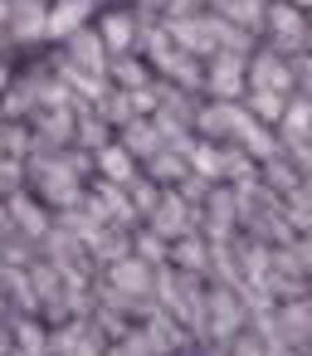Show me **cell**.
I'll list each match as a JSON object with an SVG mask.
<instances>
[{
	"instance_id": "obj_2",
	"label": "cell",
	"mask_w": 312,
	"mask_h": 356,
	"mask_svg": "<svg viewBox=\"0 0 312 356\" xmlns=\"http://www.w3.org/2000/svg\"><path fill=\"white\" fill-rule=\"evenodd\" d=\"M0 83H6V74H0Z\"/></svg>"
},
{
	"instance_id": "obj_3",
	"label": "cell",
	"mask_w": 312,
	"mask_h": 356,
	"mask_svg": "<svg viewBox=\"0 0 312 356\" xmlns=\"http://www.w3.org/2000/svg\"><path fill=\"white\" fill-rule=\"evenodd\" d=\"M302 6H307V0H302Z\"/></svg>"
},
{
	"instance_id": "obj_1",
	"label": "cell",
	"mask_w": 312,
	"mask_h": 356,
	"mask_svg": "<svg viewBox=\"0 0 312 356\" xmlns=\"http://www.w3.org/2000/svg\"><path fill=\"white\" fill-rule=\"evenodd\" d=\"M108 40L113 44H127V20H108Z\"/></svg>"
}]
</instances>
